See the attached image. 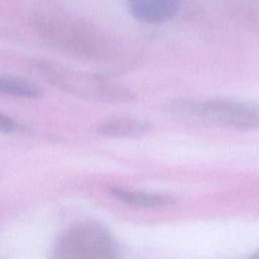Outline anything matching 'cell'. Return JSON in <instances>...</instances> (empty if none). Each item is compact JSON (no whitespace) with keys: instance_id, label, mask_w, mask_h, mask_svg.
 Instances as JSON below:
<instances>
[{"instance_id":"6da1fadb","label":"cell","mask_w":259,"mask_h":259,"mask_svg":"<svg viewBox=\"0 0 259 259\" xmlns=\"http://www.w3.org/2000/svg\"><path fill=\"white\" fill-rule=\"evenodd\" d=\"M34 66L50 83L75 96L105 102H127L134 98L128 88L102 76L48 61H36Z\"/></svg>"},{"instance_id":"7a4b0ae2","label":"cell","mask_w":259,"mask_h":259,"mask_svg":"<svg viewBox=\"0 0 259 259\" xmlns=\"http://www.w3.org/2000/svg\"><path fill=\"white\" fill-rule=\"evenodd\" d=\"M174 111L184 118L208 125L241 131L259 128V103L226 99L191 100L178 102Z\"/></svg>"},{"instance_id":"3957f363","label":"cell","mask_w":259,"mask_h":259,"mask_svg":"<svg viewBox=\"0 0 259 259\" xmlns=\"http://www.w3.org/2000/svg\"><path fill=\"white\" fill-rule=\"evenodd\" d=\"M54 252L57 258L109 259L117 257V245L105 226L95 221H81L59 237Z\"/></svg>"},{"instance_id":"277c9868","label":"cell","mask_w":259,"mask_h":259,"mask_svg":"<svg viewBox=\"0 0 259 259\" xmlns=\"http://www.w3.org/2000/svg\"><path fill=\"white\" fill-rule=\"evenodd\" d=\"M132 14L140 21L159 24L174 17L179 0H128Z\"/></svg>"},{"instance_id":"5b68a950","label":"cell","mask_w":259,"mask_h":259,"mask_svg":"<svg viewBox=\"0 0 259 259\" xmlns=\"http://www.w3.org/2000/svg\"><path fill=\"white\" fill-rule=\"evenodd\" d=\"M150 130L146 121L132 116H115L104 121L99 132L101 135L111 138H133L143 135Z\"/></svg>"},{"instance_id":"8992f818","label":"cell","mask_w":259,"mask_h":259,"mask_svg":"<svg viewBox=\"0 0 259 259\" xmlns=\"http://www.w3.org/2000/svg\"><path fill=\"white\" fill-rule=\"evenodd\" d=\"M111 193L123 203L138 207H159L173 204L176 201L174 197L166 194L133 191L117 187L113 188Z\"/></svg>"},{"instance_id":"52a82bcc","label":"cell","mask_w":259,"mask_h":259,"mask_svg":"<svg viewBox=\"0 0 259 259\" xmlns=\"http://www.w3.org/2000/svg\"><path fill=\"white\" fill-rule=\"evenodd\" d=\"M0 94L22 98H37L42 95V92L35 83L26 78L13 75H1Z\"/></svg>"},{"instance_id":"ba28073f","label":"cell","mask_w":259,"mask_h":259,"mask_svg":"<svg viewBox=\"0 0 259 259\" xmlns=\"http://www.w3.org/2000/svg\"><path fill=\"white\" fill-rule=\"evenodd\" d=\"M16 128L15 121L8 115L0 112V133H12Z\"/></svg>"},{"instance_id":"9c48e42d","label":"cell","mask_w":259,"mask_h":259,"mask_svg":"<svg viewBox=\"0 0 259 259\" xmlns=\"http://www.w3.org/2000/svg\"><path fill=\"white\" fill-rule=\"evenodd\" d=\"M254 257H256V258H259V251H257V252H256V254L254 255Z\"/></svg>"}]
</instances>
